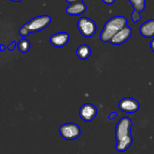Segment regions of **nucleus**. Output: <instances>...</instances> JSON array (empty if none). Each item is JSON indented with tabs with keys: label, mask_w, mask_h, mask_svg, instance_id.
Listing matches in <instances>:
<instances>
[{
	"label": "nucleus",
	"mask_w": 154,
	"mask_h": 154,
	"mask_svg": "<svg viewBox=\"0 0 154 154\" xmlns=\"http://www.w3.org/2000/svg\"><path fill=\"white\" fill-rule=\"evenodd\" d=\"M132 120L128 117L120 119L116 126L115 137L117 140L116 149L118 152H125L129 148L133 142V138L131 135Z\"/></svg>",
	"instance_id": "f257e3e1"
},
{
	"label": "nucleus",
	"mask_w": 154,
	"mask_h": 154,
	"mask_svg": "<svg viewBox=\"0 0 154 154\" xmlns=\"http://www.w3.org/2000/svg\"><path fill=\"white\" fill-rule=\"evenodd\" d=\"M127 19L123 16H115L108 20L100 33L101 41L105 43L111 42L118 32L127 26Z\"/></svg>",
	"instance_id": "f03ea898"
},
{
	"label": "nucleus",
	"mask_w": 154,
	"mask_h": 154,
	"mask_svg": "<svg viewBox=\"0 0 154 154\" xmlns=\"http://www.w3.org/2000/svg\"><path fill=\"white\" fill-rule=\"evenodd\" d=\"M51 23V17L49 15H41L34 17L31 20L24 24L23 26L29 32H37L46 28Z\"/></svg>",
	"instance_id": "7ed1b4c3"
},
{
	"label": "nucleus",
	"mask_w": 154,
	"mask_h": 154,
	"mask_svg": "<svg viewBox=\"0 0 154 154\" xmlns=\"http://www.w3.org/2000/svg\"><path fill=\"white\" fill-rule=\"evenodd\" d=\"M78 28L81 34L86 38L93 37L97 29L96 23L87 17H82L78 20Z\"/></svg>",
	"instance_id": "20e7f679"
},
{
	"label": "nucleus",
	"mask_w": 154,
	"mask_h": 154,
	"mask_svg": "<svg viewBox=\"0 0 154 154\" xmlns=\"http://www.w3.org/2000/svg\"><path fill=\"white\" fill-rule=\"evenodd\" d=\"M59 132L62 138L68 141L77 139L81 135V129L74 123H64L59 128Z\"/></svg>",
	"instance_id": "39448f33"
},
{
	"label": "nucleus",
	"mask_w": 154,
	"mask_h": 154,
	"mask_svg": "<svg viewBox=\"0 0 154 154\" xmlns=\"http://www.w3.org/2000/svg\"><path fill=\"white\" fill-rule=\"evenodd\" d=\"M118 108L123 112L132 114L137 112L140 109V104L135 99L126 97L119 102Z\"/></svg>",
	"instance_id": "423d86ee"
},
{
	"label": "nucleus",
	"mask_w": 154,
	"mask_h": 154,
	"mask_svg": "<svg viewBox=\"0 0 154 154\" xmlns=\"http://www.w3.org/2000/svg\"><path fill=\"white\" fill-rule=\"evenodd\" d=\"M98 110L93 104L87 103L81 107L79 111V116L83 120L90 122L97 115Z\"/></svg>",
	"instance_id": "0eeeda50"
},
{
	"label": "nucleus",
	"mask_w": 154,
	"mask_h": 154,
	"mask_svg": "<svg viewBox=\"0 0 154 154\" xmlns=\"http://www.w3.org/2000/svg\"><path fill=\"white\" fill-rule=\"evenodd\" d=\"M134 8V11L131 14V20L133 23H137L141 19V12L146 7V0H129Z\"/></svg>",
	"instance_id": "6e6552de"
},
{
	"label": "nucleus",
	"mask_w": 154,
	"mask_h": 154,
	"mask_svg": "<svg viewBox=\"0 0 154 154\" xmlns=\"http://www.w3.org/2000/svg\"><path fill=\"white\" fill-rule=\"evenodd\" d=\"M132 35V29L126 26L123 29L117 33L111 40V43L114 45H120L125 43Z\"/></svg>",
	"instance_id": "1a4fd4ad"
},
{
	"label": "nucleus",
	"mask_w": 154,
	"mask_h": 154,
	"mask_svg": "<svg viewBox=\"0 0 154 154\" xmlns=\"http://www.w3.org/2000/svg\"><path fill=\"white\" fill-rule=\"evenodd\" d=\"M69 35L67 32H58L54 34L50 38L51 45L57 48H63L68 44L69 41Z\"/></svg>",
	"instance_id": "9d476101"
},
{
	"label": "nucleus",
	"mask_w": 154,
	"mask_h": 154,
	"mask_svg": "<svg viewBox=\"0 0 154 154\" xmlns=\"http://www.w3.org/2000/svg\"><path fill=\"white\" fill-rule=\"evenodd\" d=\"M87 7L85 3L77 2L70 4L66 9V12L71 16H78L87 11Z\"/></svg>",
	"instance_id": "9b49d317"
},
{
	"label": "nucleus",
	"mask_w": 154,
	"mask_h": 154,
	"mask_svg": "<svg viewBox=\"0 0 154 154\" xmlns=\"http://www.w3.org/2000/svg\"><path fill=\"white\" fill-rule=\"evenodd\" d=\"M141 35L147 38L154 37V19L149 20L142 24L139 29Z\"/></svg>",
	"instance_id": "f8f14e48"
},
{
	"label": "nucleus",
	"mask_w": 154,
	"mask_h": 154,
	"mask_svg": "<svg viewBox=\"0 0 154 154\" xmlns=\"http://www.w3.org/2000/svg\"><path fill=\"white\" fill-rule=\"evenodd\" d=\"M91 48L87 45H80L76 50V55L81 60H85L90 57L91 55Z\"/></svg>",
	"instance_id": "ddd939ff"
},
{
	"label": "nucleus",
	"mask_w": 154,
	"mask_h": 154,
	"mask_svg": "<svg viewBox=\"0 0 154 154\" xmlns=\"http://www.w3.org/2000/svg\"><path fill=\"white\" fill-rule=\"evenodd\" d=\"M17 48L21 53H27L31 48V44L26 38L20 39L17 43Z\"/></svg>",
	"instance_id": "4468645a"
},
{
	"label": "nucleus",
	"mask_w": 154,
	"mask_h": 154,
	"mask_svg": "<svg viewBox=\"0 0 154 154\" xmlns=\"http://www.w3.org/2000/svg\"><path fill=\"white\" fill-rule=\"evenodd\" d=\"M19 33H20V36H22V37H23V38L26 37V36L29 34V32L28 30H27L23 26L20 29Z\"/></svg>",
	"instance_id": "2eb2a0df"
},
{
	"label": "nucleus",
	"mask_w": 154,
	"mask_h": 154,
	"mask_svg": "<svg viewBox=\"0 0 154 154\" xmlns=\"http://www.w3.org/2000/svg\"><path fill=\"white\" fill-rule=\"evenodd\" d=\"M16 45H17L16 42H15V41H13L11 43H10L8 45V47H7L8 50H9V51H14V50L15 49V48H16Z\"/></svg>",
	"instance_id": "dca6fc26"
},
{
	"label": "nucleus",
	"mask_w": 154,
	"mask_h": 154,
	"mask_svg": "<svg viewBox=\"0 0 154 154\" xmlns=\"http://www.w3.org/2000/svg\"><path fill=\"white\" fill-rule=\"evenodd\" d=\"M117 114L116 112H112V113H111V114H109V116H108V118L110 119V120H114V118H115L116 117H117Z\"/></svg>",
	"instance_id": "f3484780"
},
{
	"label": "nucleus",
	"mask_w": 154,
	"mask_h": 154,
	"mask_svg": "<svg viewBox=\"0 0 154 154\" xmlns=\"http://www.w3.org/2000/svg\"><path fill=\"white\" fill-rule=\"evenodd\" d=\"M102 1L107 5H111L113 4L116 0H102Z\"/></svg>",
	"instance_id": "a211bd4d"
},
{
	"label": "nucleus",
	"mask_w": 154,
	"mask_h": 154,
	"mask_svg": "<svg viewBox=\"0 0 154 154\" xmlns=\"http://www.w3.org/2000/svg\"><path fill=\"white\" fill-rule=\"evenodd\" d=\"M67 2L70 3V4H74V3H77V2H82L83 0H66Z\"/></svg>",
	"instance_id": "6ab92c4d"
},
{
	"label": "nucleus",
	"mask_w": 154,
	"mask_h": 154,
	"mask_svg": "<svg viewBox=\"0 0 154 154\" xmlns=\"http://www.w3.org/2000/svg\"><path fill=\"white\" fill-rule=\"evenodd\" d=\"M150 48H151V50L153 51V53H154V38L151 41V42H150Z\"/></svg>",
	"instance_id": "aec40b11"
},
{
	"label": "nucleus",
	"mask_w": 154,
	"mask_h": 154,
	"mask_svg": "<svg viewBox=\"0 0 154 154\" xmlns=\"http://www.w3.org/2000/svg\"><path fill=\"white\" fill-rule=\"evenodd\" d=\"M5 49H6V47L4 45H0V51H1L2 52V51H4Z\"/></svg>",
	"instance_id": "412c9836"
},
{
	"label": "nucleus",
	"mask_w": 154,
	"mask_h": 154,
	"mask_svg": "<svg viewBox=\"0 0 154 154\" xmlns=\"http://www.w3.org/2000/svg\"><path fill=\"white\" fill-rule=\"evenodd\" d=\"M10 1L14 2H21L22 0H10Z\"/></svg>",
	"instance_id": "4be33fe9"
}]
</instances>
